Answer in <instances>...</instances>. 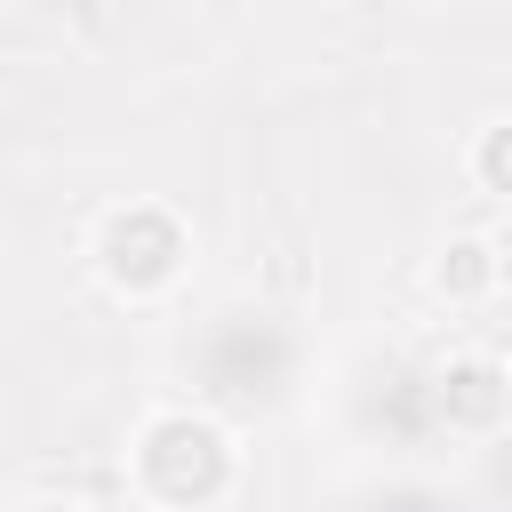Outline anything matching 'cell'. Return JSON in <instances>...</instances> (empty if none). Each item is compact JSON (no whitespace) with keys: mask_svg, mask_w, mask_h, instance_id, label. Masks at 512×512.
I'll return each instance as SVG.
<instances>
[{"mask_svg":"<svg viewBox=\"0 0 512 512\" xmlns=\"http://www.w3.org/2000/svg\"><path fill=\"white\" fill-rule=\"evenodd\" d=\"M136 480L160 496V504H176V512H192V504H208L224 480H232V440L208 424V416H152L144 424V440H136Z\"/></svg>","mask_w":512,"mask_h":512,"instance_id":"1","label":"cell"},{"mask_svg":"<svg viewBox=\"0 0 512 512\" xmlns=\"http://www.w3.org/2000/svg\"><path fill=\"white\" fill-rule=\"evenodd\" d=\"M96 272L120 288V296H160L176 272H184V232L168 208L136 200V208H112L104 232H96Z\"/></svg>","mask_w":512,"mask_h":512,"instance_id":"2","label":"cell"},{"mask_svg":"<svg viewBox=\"0 0 512 512\" xmlns=\"http://www.w3.org/2000/svg\"><path fill=\"white\" fill-rule=\"evenodd\" d=\"M440 424L464 432V440L504 432V424H512V376H504V360H488V352H456V360L440 368Z\"/></svg>","mask_w":512,"mask_h":512,"instance_id":"3","label":"cell"},{"mask_svg":"<svg viewBox=\"0 0 512 512\" xmlns=\"http://www.w3.org/2000/svg\"><path fill=\"white\" fill-rule=\"evenodd\" d=\"M432 288L448 304H480L496 288V256H488V232H456L440 256H432Z\"/></svg>","mask_w":512,"mask_h":512,"instance_id":"4","label":"cell"},{"mask_svg":"<svg viewBox=\"0 0 512 512\" xmlns=\"http://www.w3.org/2000/svg\"><path fill=\"white\" fill-rule=\"evenodd\" d=\"M472 184L512 200V120H488V128L472 136Z\"/></svg>","mask_w":512,"mask_h":512,"instance_id":"5","label":"cell"},{"mask_svg":"<svg viewBox=\"0 0 512 512\" xmlns=\"http://www.w3.org/2000/svg\"><path fill=\"white\" fill-rule=\"evenodd\" d=\"M488 256H496V288H512V224L488 232Z\"/></svg>","mask_w":512,"mask_h":512,"instance_id":"6","label":"cell"},{"mask_svg":"<svg viewBox=\"0 0 512 512\" xmlns=\"http://www.w3.org/2000/svg\"><path fill=\"white\" fill-rule=\"evenodd\" d=\"M24 512H80V504H24Z\"/></svg>","mask_w":512,"mask_h":512,"instance_id":"7","label":"cell"}]
</instances>
